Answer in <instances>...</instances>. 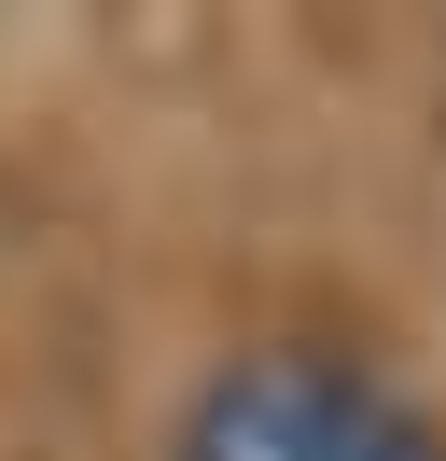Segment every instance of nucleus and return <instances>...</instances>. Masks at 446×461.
I'll return each mask as SVG.
<instances>
[{
	"label": "nucleus",
	"instance_id": "obj_1",
	"mask_svg": "<svg viewBox=\"0 0 446 461\" xmlns=\"http://www.w3.org/2000/svg\"><path fill=\"white\" fill-rule=\"evenodd\" d=\"M182 461H446V433L334 349H251L195 392Z\"/></svg>",
	"mask_w": 446,
	"mask_h": 461
}]
</instances>
